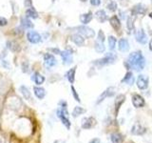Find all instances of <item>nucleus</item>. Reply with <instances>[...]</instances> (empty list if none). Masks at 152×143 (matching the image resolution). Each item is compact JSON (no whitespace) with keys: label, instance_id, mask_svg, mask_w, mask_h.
Wrapping results in <instances>:
<instances>
[{"label":"nucleus","instance_id":"9","mask_svg":"<svg viewBox=\"0 0 152 143\" xmlns=\"http://www.w3.org/2000/svg\"><path fill=\"white\" fill-rule=\"evenodd\" d=\"M44 63L47 68H51V67H54L57 64V60L54 57V55H52L50 54H45L44 55Z\"/></svg>","mask_w":152,"mask_h":143},{"label":"nucleus","instance_id":"7","mask_svg":"<svg viewBox=\"0 0 152 143\" xmlns=\"http://www.w3.org/2000/svg\"><path fill=\"white\" fill-rule=\"evenodd\" d=\"M96 125V119L92 116L86 117L82 120V128L85 130H89V129L93 128Z\"/></svg>","mask_w":152,"mask_h":143},{"label":"nucleus","instance_id":"29","mask_svg":"<svg viewBox=\"0 0 152 143\" xmlns=\"http://www.w3.org/2000/svg\"><path fill=\"white\" fill-rule=\"evenodd\" d=\"M94 48H95V51H96L97 52H99V54H102V52H104V50H106V47H104V42H101L99 40H97L96 42H95Z\"/></svg>","mask_w":152,"mask_h":143},{"label":"nucleus","instance_id":"20","mask_svg":"<svg viewBox=\"0 0 152 143\" xmlns=\"http://www.w3.org/2000/svg\"><path fill=\"white\" fill-rule=\"evenodd\" d=\"M118 48L121 52H127L129 50V43H128V41L126 39V38H122V39L119 40Z\"/></svg>","mask_w":152,"mask_h":143},{"label":"nucleus","instance_id":"33","mask_svg":"<svg viewBox=\"0 0 152 143\" xmlns=\"http://www.w3.org/2000/svg\"><path fill=\"white\" fill-rule=\"evenodd\" d=\"M108 46H109V49L110 50H114L115 49V46H116V38L114 36H109L108 37Z\"/></svg>","mask_w":152,"mask_h":143},{"label":"nucleus","instance_id":"3","mask_svg":"<svg viewBox=\"0 0 152 143\" xmlns=\"http://www.w3.org/2000/svg\"><path fill=\"white\" fill-rule=\"evenodd\" d=\"M116 58H117L116 55L110 54V52H109V54H107L106 56L103 57V58L98 59V60H95L94 64L99 65V66H104V65L112 64V63H114V62L116 61Z\"/></svg>","mask_w":152,"mask_h":143},{"label":"nucleus","instance_id":"39","mask_svg":"<svg viewBox=\"0 0 152 143\" xmlns=\"http://www.w3.org/2000/svg\"><path fill=\"white\" fill-rule=\"evenodd\" d=\"M24 5H25L26 8H32L33 7L31 0H25V1H24Z\"/></svg>","mask_w":152,"mask_h":143},{"label":"nucleus","instance_id":"22","mask_svg":"<svg viewBox=\"0 0 152 143\" xmlns=\"http://www.w3.org/2000/svg\"><path fill=\"white\" fill-rule=\"evenodd\" d=\"M75 73H76V67L69 69L66 74V77L69 81L70 84H73L75 81Z\"/></svg>","mask_w":152,"mask_h":143},{"label":"nucleus","instance_id":"32","mask_svg":"<svg viewBox=\"0 0 152 143\" xmlns=\"http://www.w3.org/2000/svg\"><path fill=\"white\" fill-rule=\"evenodd\" d=\"M126 27H127V30L129 31V32H132L133 30H134V23H133V18L131 16L127 18Z\"/></svg>","mask_w":152,"mask_h":143},{"label":"nucleus","instance_id":"26","mask_svg":"<svg viewBox=\"0 0 152 143\" xmlns=\"http://www.w3.org/2000/svg\"><path fill=\"white\" fill-rule=\"evenodd\" d=\"M122 82L126 83L128 85H132L133 83H134V76H133V74L131 73V72H128V73L126 74L125 77H124L122 80Z\"/></svg>","mask_w":152,"mask_h":143},{"label":"nucleus","instance_id":"10","mask_svg":"<svg viewBox=\"0 0 152 143\" xmlns=\"http://www.w3.org/2000/svg\"><path fill=\"white\" fill-rule=\"evenodd\" d=\"M145 133V128L140 122H136L131 128V133L135 136H142Z\"/></svg>","mask_w":152,"mask_h":143},{"label":"nucleus","instance_id":"4","mask_svg":"<svg viewBox=\"0 0 152 143\" xmlns=\"http://www.w3.org/2000/svg\"><path fill=\"white\" fill-rule=\"evenodd\" d=\"M78 32L81 35H83L86 38H92L95 35V32L92 30L91 28L87 27V26H79L76 28Z\"/></svg>","mask_w":152,"mask_h":143},{"label":"nucleus","instance_id":"45","mask_svg":"<svg viewBox=\"0 0 152 143\" xmlns=\"http://www.w3.org/2000/svg\"><path fill=\"white\" fill-rule=\"evenodd\" d=\"M149 17H150V18H152V12L149 13Z\"/></svg>","mask_w":152,"mask_h":143},{"label":"nucleus","instance_id":"46","mask_svg":"<svg viewBox=\"0 0 152 143\" xmlns=\"http://www.w3.org/2000/svg\"><path fill=\"white\" fill-rule=\"evenodd\" d=\"M81 1H83V2H85V1H87V0H81Z\"/></svg>","mask_w":152,"mask_h":143},{"label":"nucleus","instance_id":"2","mask_svg":"<svg viewBox=\"0 0 152 143\" xmlns=\"http://www.w3.org/2000/svg\"><path fill=\"white\" fill-rule=\"evenodd\" d=\"M63 106H62L58 111H57V116L60 118V120L63 123V125L66 126V128L69 130L70 129V121L69 119V112H68V109H66V103L63 102Z\"/></svg>","mask_w":152,"mask_h":143},{"label":"nucleus","instance_id":"38","mask_svg":"<svg viewBox=\"0 0 152 143\" xmlns=\"http://www.w3.org/2000/svg\"><path fill=\"white\" fill-rule=\"evenodd\" d=\"M22 71L24 73H28V62H23L22 63Z\"/></svg>","mask_w":152,"mask_h":143},{"label":"nucleus","instance_id":"27","mask_svg":"<svg viewBox=\"0 0 152 143\" xmlns=\"http://www.w3.org/2000/svg\"><path fill=\"white\" fill-rule=\"evenodd\" d=\"M110 138H111L112 143H123V140H124L123 136L119 133H112V135L110 136Z\"/></svg>","mask_w":152,"mask_h":143},{"label":"nucleus","instance_id":"25","mask_svg":"<svg viewBox=\"0 0 152 143\" xmlns=\"http://www.w3.org/2000/svg\"><path fill=\"white\" fill-rule=\"evenodd\" d=\"M96 18L98 19V21L100 23H104V22H106L107 20V13L104 11H103V10H100V11L96 12Z\"/></svg>","mask_w":152,"mask_h":143},{"label":"nucleus","instance_id":"6","mask_svg":"<svg viewBox=\"0 0 152 143\" xmlns=\"http://www.w3.org/2000/svg\"><path fill=\"white\" fill-rule=\"evenodd\" d=\"M149 79L145 74H140L137 78V86L140 90H145L148 87Z\"/></svg>","mask_w":152,"mask_h":143},{"label":"nucleus","instance_id":"19","mask_svg":"<svg viewBox=\"0 0 152 143\" xmlns=\"http://www.w3.org/2000/svg\"><path fill=\"white\" fill-rule=\"evenodd\" d=\"M125 99H126V97L124 94H119L116 97L115 99V114L116 116L118 114V112H119V110H120L122 104L125 102Z\"/></svg>","mask_w":152,"mask_h":143},{"label":"nucleus","instance_id":"42","mask_svg":"<svg viewBox=\"0 0 152 143\" xmlns=\"http://www.w3.org/2000/svg\"><path fill=\"white\" fill-rule=\"evenodd\" d=\"M89 143H101V141H100L99 138H93L92 140H90Z\"/></svg>","mask_w":152,"mask_h":143},{"label":"nucleus","instance_id":"17","mask_svg":"<svg viewBox=\"0 0 152 143\" xmlns=\"http://www.w3.org/2000/svg\"><path fill=\"white\" fill-rule=\"evenodd\" d=\"M7 47H8V49L12 52H17L21 50V47L20 45L18 44V43L16 41H14V40H9L7 41Z\"/></svg>","mask_w":152,"mask_h":143},{"label":"nucleus","instance_id":"13","mask_svg":"<svg viewBox=\"0 0 152 143\" xmlns=\"http://www.w3.org/2000/svg\"><path fill=\"white\" fill-rule=\"evenodd\" d=\"M131 13L133 15H136V14H139V15H144L146 13V8L142 4H138L135 7H133L131 10Z\"/></svg>","mask_w":152,"mask_h":143},{"label":"nucleus","instance_id":"43","mask_svg":"<svg viewBox=\"0 0 152 143\" xmlns=\"http://www.w3.org/2000/svg\"><path fill=\"white\" fill-rule=\"evenodd\" d=\"M0 143H5V139L2 136H0Z\"/></svg>","mask_w":152,"mask_h":143},{"label":"nucleus","instance_id":"31","mask_svg":"<svg viewBox=\"0 0 152 143\" xmlns=\"http://www.w3.org/2000/svg\"><path fill=\"white\" fill-rule=\"evenodd\" d=\"M85 113H86V110L84 108L80 107V106H76L72 111V116H73V117H77Z\"/></svg>","mask_w":152,"mask_h":143},{"label":"nucleus","instance_id":"40","mask_svg":"<svg viewBox=\"0 0 152 143\" xmlns=\"http://www.w3.org/2000/svg\"><path fill=\"white\" fill-rule=\"evenodd\" d=\"M49 51L52 52L53 54H56V55H60L61 54V51L59 49H57V48H50Z\"/></svg>","mask_w":152,"mask_h":143},{"label":"nucleus","instance_id":"30","mask_svg":"<svg viewBox=\"0 0 152 143\" xmlns=\"http://www.w3.org/2000/svg\"><path fill=\"white\" fill-rule=\"evenodd\" d=\"M21 25L25 29H32L33 28V24L31 23V21L26 17H23L21 19Z\"/></svg>","mask_w":152,"mask_h":143},{"label":"nucleus","instance_id":"14","mask_svg":"<svg viewBox=\"0 0 152 143\" xmlns=\"http://www.w3.org/2000/svg\"><path fill=\"white\" fill-rule=\"evenodd\" d=\"M33 93H34L35 97L40 100L44 98L47 94L46 90L44 88L40 87V86H34V87H33Z\"/></svg>","mask_w":152,"mask_h":143},{"label":"nucleus","instance_id":"34","mask_svg":"<svg viewBox=\"0 0 152 143\" xmlns=\"http://www.w3.org/2000/svg\"><path fill=\"white\" fill-rule=\"evenodd\" d=\"M107 8L110 12H115L116 10H117V4H116V2L111 1V0H110V1H109V2L107 3Z\"/></svg>","mask_w":152,"mask_h":143},{"label":"nucleus","instance_id":"15","mask_svg":"<svg viewBox=\"0 0 152 143\" xmlns=\"http://www.w3.org/2000/svg\"><path fill=\"white\" fill-rule=\"evenodd\" d=\"M71 40L74 43L75 45H77L79 47L83 46L85 44V38L83 35H81L80 33H75V35H71Z\"/></svg>","mask_w":152,"mask_h":143},{"label":"nucleus","instance_id":"28","mask_svg":"<svg viewBox=\"0 0 152 143\" xmlns=\"http://www.w3.org/2000/svg\"><path fill=\"white\" fill-rule=\"evenodd\" d=\"M26 16L28 18H32V19H36L38 17V13L35 11L34 8H28L26 11Z\"/></svg>","mask_w":152,"mask_h":143},{"label":"nucleus","instance_id":"24","mask_svg":"<svg viewBox=\"0 0 152 143\" xmlns=\"http://www.w3.org/2000/svg\"><path fill=\"white\" fill-rule=\"evenodd\" d=\"M109 22H110V25L114 30L119 31V29L121 27V23H120V19L118 18V16L113 15L110 19H109Z\"/></svg>","mask_w":152,"mask_h":143},{"label":"nucleus","instance_id":"37","mask_svg":"<svg viewBox=\"0 0 152 143\" xmlns=\"http://www.w3.org/2000/svg\"><path fill=\"white\" fill-rule=\"evenodd\" d=\"M8 25V20L5 17L0 16V27H4Z\"/></svg>","mask_w":152,"mask_h":143},{"label":"nucleus","instance_id":"35","mask_svg":"<svg viewBox=\"0 0 152 143\" xmlns=\"http://www.w3.org/2000/svg\"><path fill=\"white\" fill-rule=\"evenodd\" d=\"M71 91H72V95H73L74 99L76 100V101L80 102L81 101L80 97H79V95H78V94H77V92H76V90H75V88L73 87V86H71Z\"/></svg>","mask_w":152,"mask_h":143},{"label":"nucleus","instance_id":"41","mask_svg":"<svg viewBox=\"0 0 152 143\" xmlns=\"http://www.w3.org/2000/svg\"><path fill=\"white\" fill-rule=\"evenodd\" d=\"M90 4L92 6H99L101 4V0H90Z\"/></svg>","mask_w":152,"mask_h":143},{"label":"nucleus","instance_id":"12","mask_svg":"<svg viewBox=\"0 0 152 143\" xmlns=\"http://www.w3.org/2000/svg\"><path fill=\"white\" fill-rule=\"evenodd\" d=\"M136 40H137V42H139L140 44H145V43L147 42V36H146L145 32L142 29H140V30L137 31Z\"/></svg>","mask_w":152,"mask_h":143},{"label":"nucleus","instance_id":"11","mask_svg":"<svg viewBox=\"0 0 152 143\" xmlns=\"http://www.w3.org/2000/svg\"><path fill=\"white\" fill-rule=\"evenodd\" d=\"M132 104L134 105V107L136 108H142L145 106V101L142 95L136 94L132 95Z\"/></svg>","mask_w":152,"mask_h":143},{"label":"nucleus","instance_id":"18","mask_svg":"<svg viewBox=\"0 0 152 143\" xmlns=\"http://www.w3.org/2000/svg\"><path fill=\"white\" fill-rule=\"evenodd\" d=\"M31 80L34 82L36 85L40 86L45 82V76H43L40 73H34L31 75Z\"/></svg>","mask_w":152,"mask_h":143},{"label":"nucleus","instance_id":"5","mask_svg":"<svg viewBox=\"0 0 152 143\" xmlns=\"http://www.w3.org/2000/svg\"><path fill=\"white\" fill-rule=\"evenodd\" d=\"M41 35L35 31H30L27 33V39L31 44H37L41 41Z\"/></svg>","mask_w":152,"mask_h":143},{"label":"nucleus","instance_id":"1","mask_svg":"<svg viewBox=\"0 0 152 143\" xmlns=\"http://www.w3.org/2000/svg\"><path fill=\"white\" fill-rule=\"evenodd\" d=\"M145 59L144 55H142V52L137 51L133 52L129 55L127 59V64L126 63V66H127L128 68H133L136 71H141L145 68Z\"/></svg>","mask_w":152,"mask_h":143},{"label":"nucleus","instance_id":"16","mask_svg":"<svg viewBox=\"0 0 152 143\" xmlns=\"http://www.w3.org/2000/svg\"><path fill=\"white\" fill-rule=\"evenodd\" d=\"M60 55L62 56V59H63L64 64L69 65L70 63H72V55H71V52L69 51H64L61 52Z\"/></svg>","mask_w":152,"mask_h":143},{"label":"nucleus","instance_id":"44","mask_svg":"<svg viewBox=\"0 0 152 143\" xmlns=\"http://www.w3.org/2000/svg\"><path fill=\"white\" fill-rule=\"evenodd\" d=\"M149 50L152 51V39L149 41Z\"/></svg>","mask_w":152,"mask_h":143},{"label":"nucleus","instance_id":"8","mask_svg":"<svg viewBox=\"0 0 152 143\" xmlns=\"http://www.w3.org/2000/svg\"><path fill=\"white\" fill-rule=\"evenodd\" d=\"M114 94H115V88L114 87H109V88H107L104 92L100 95L99 97V98H98V100H97V104H100L102 101H104V99H106L107 97H113L114 95Z\"/></svg>","mask_w":152,"mask_h":143},{"label":"nucleus","instance_id":"21","mask_svg":"<svg viewBox=\"0 0 152 143\" xmlns=\"http://www.w3.org/2000/svg\"><path fill=\"white\" fill-rule=\"evenodd\" d=\"M92 13L91 12H88L87 13H83V14H81V16H80V21L81 23H83L84 25H87V24H88L90 21L92 20Z\"/></svg>","mask_w":152,"mask_h":143},{"label":"nucleus","instance_id":"36","mask_svg":"<svg viewBox=\"0 0 152 143\" xmlns=\"http://www.w3.org/2000/svg\"><path fill=\"white\" fill-rule=\"evenodd\" d=\"M97 40L101 41V42H104V33L102 30H100L99 32H98V35H97Z\"/></svg>","mask_w":152,"mask_h":143},{"label":"nucleus","instance_id":"23","mask_svg":"<svg viewBox=\"0 0 152 143\" xmlns=\"http://www.w3.org/2000/svg\"><path fill=\"white\" fill-rule=\"evenodd\" d=\"M19 91H20L23 97L26 100H31V93L30 92V90L28 89V87L22 85V86H20V88H19Z\"/></svg>","mask_w":152,"mask_h":143}]
</instances>
